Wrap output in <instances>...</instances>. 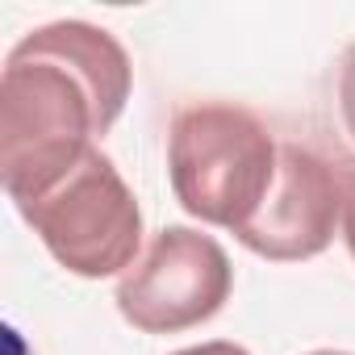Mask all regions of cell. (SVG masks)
Instances as JSON below:
<instances>
[{"mask_svg":"<svg viewBox=\"0 0 355 355\" xmlns=\"http://www.w3.org/2000/svg\"><path fill=\"white\" fill-rule=\"evenodd\" d=\"M134 67L121 42L88 21L26 34L0 76V180L13 205L38 201L109 134L130 101Z\"/></svg>","mask_w":355,"mask_h":355,"instance_id":"1","label":"cell"},{"mask_svg":"<svg viewBox=\"0 0 355 355\" xmlns=\"http://www.w3.org/2000/svg\"><path fill=\"white\" fill-rule=\"evenodd\" d=\"M175 355H251V351H247V347H239V343L214 338V343H201V347H184V351H175Z\"/></svg>","mask_w":355,"mask_h":355,"instance_id":"7","label":"cell"},{"mask_svg":"<svg viewBox=\"0 0 355 355\" xmlns=\"http://www.w3.org/2000/svg\"><path fill=\"white\" fill-rule=\"evenodd\" d=\"M338 113H343V125L355 142V42L347 46V55L338 63Z\"/></svg>","mask_w":355,"mask_h":355,"instance_id":"6","label":"cell"},{"mask_svg":"<svg viewBox=\"0 0 355 355\" xmlns=\"http://www.w3.org/2000/svg\"><path fill=\"white\" fill-rule=\"evenodd\" d=\"M276 163L280 146L243 105H193L167 134V175L180 209L234 234L263 209Z\"/></svg>","mask_w":355,"mask_h":355,"instance_id":"2","label":"cell"},{"mask_svg":"<svg viewBox=\"0 0 355 355\" xmlns=\"http://www.w3.org/2000/svg\"><path fill=\"white\" fill-rule=\"evenodd\" d=\"M9 355H30V351H26V343H21V334H17V330H9Z\"/></svg>","mask_w":355,"mask_h":355,"instance_id":"9","label":"cell"},{"mask_svg":"<svg viewBox=\"0 0 355 355\" xmlns=\"http://www.w3.org/2000/svg\"><path fill=\"white\" fill-rule=\"evenodd\" d=\"M351 163H330L309 146L280 142L276 184L263 209L234 234L247 251L272 263H301L322 255L343 226L347 201L355 193Z\"/></svg>","mask_w":355,"mask_h":355,"instance_id":"5","label":"cell"},{"mask_svg":"<svg viewBox=\"0 0 355 355\" xmlns=\"http://www.w3.org/2000/svg\"><path fill=\"white\" fill-rule=\"evenodd\" d=\"M343 239H347V251H351V259H355V193H351L347 214H343Z\"/></svg>","mask_w":355,"mask_h":355,"instance_id":"8","label":"cell"},{"mask_svg":"<svg viewBox=\"0 0 355 355\" xmlns=\"http://www.w3.org/2000/svg\"><path fill=\"white\" fill-rule=\"evenodd\" d=\"M309 355H347V351H309Z\"/></svg>","mask_w":355,"mask_h":355,"instance_id":"10","label":"cell"},{"mask_svg":"<svg viewBox=\"0 0 355 355\" xmlns=\"http://www.w3.org/2000/svg\"><path fill=\"white\" fill-rule=\"evenodd\" d=\"M59 268L84 280L125 276L142 247V209L113 159L92 146L55 189L17 205Z\"/></svg>","mask_w":355,"mask_h":355,"instance_id":"3","label":"cell"},{"mask_svg":"<svg viewBox=\"0 0 355 355\" xmlns=\"http://www.w3.org/2000/svg\"><path fill=\"white\" fill-rule=\"evenodd\" d=\"M234 268L218 239L193 226H167L150 239L146 255L117 280V309L142 334H180L230 301Z\"/></svg>","mask_w":355,"mask_h":355,"instance_id":"4","label":"cell"}]
</instances>
